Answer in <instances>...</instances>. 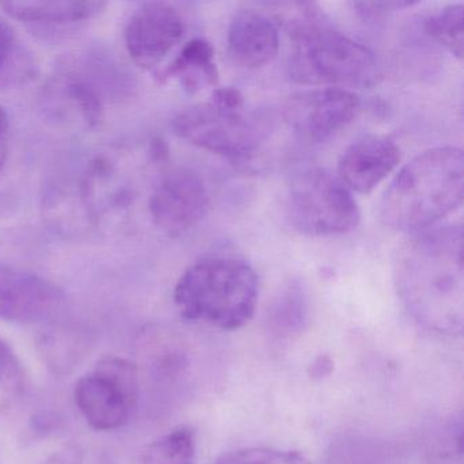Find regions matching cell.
Masks as SVG:
<instances>
[{"mask_svg":"<svg viewBox=\"0 0 464 464\" xmlns=\"http://www.w3.org/2000/svg\"><path fill=\"white\" fill-rule=\"evenodd\" d=\"M183 319L224 331L244 327L259 300V278L254 268L233 257H208L192 265L173 292Z\"/></svg>","mask_w":464,"mask_h":464,"instance_id":"obj_4","label":"cell"},{"mask_svg":"<svg viewBox=\"0 0 464 464\" xmlns=\"http://www.w3.org/2000/svg\"><path fill=\"white\" fill-rule=\"evenodd\" d=\"M293 42L289 77L303 85L371 89L382 78L374 53L336 31L314 4H276Z\"/></svg>","mask_w":464,"mask_h":464,"instance_id":"obj_2","label":"cell"},{"mask_svg":"<svg viewBox=\"0 0 464 464\" xmlns=\"http://www.w3.org/2000/svg\"><path fill=\"white\" fill-rule=\"evenodd\" d=\"M0 6L15 20L37 28L58 29L93 20L102 12V2H7Z\"/></svg>","mask_w":464,"mask_h":464,"instance_id":"obj_16","label":"cell"},{"mask_svg":"<svg viewBox=\"0 0 464 464\" xmlns=\"http://www.w3.org/2000/svg\"><path fill=\"white\" fill-rule=\"evenodd\" d=\"M39 347L45 362L55 373H67L80 360L77 338L48 333L40 338Z\"/></svg>","mask_w":464,"mask_h":464,"instance_id":"obj_24","label":"cell"},{"mask_svg":"<svg viewBox=\"0 0 464 464\" xmlns=\"http://www.w3.org/2000/svg\"><path fill=\"white\" fill-rule=\"evenodd\" d=\"M140 379L134 363L118 355H105L75 384V404L97 430H116L130 422Z\"/></svg>","mask_w":464,"mask_h":464,"instance_id":"obj_7","label":"cell"},{"mask_svg":"<svg viewBox=\"0 0 464 464\" xmlns=\"http://www.w3.org/2000/svg\"><path fill=\"white\" fill-rule=\"evenodd\" d=\"M208 203L205 179L191 168L179 167L157 184L149 200V211L159 229L178 237L206 216Z\"/></svg>","mask_w":464,"mask_h":464,"instance_id":"obj_10","label":"cell"},{"mask_svg":"<svg viewBox=\"0 0 464 464\" xmlns=\"http://www.w3.org/2000/svg\"><path fill=\"white\" fill-rule=\"evenodd\" d=\"M399 297L423 328L440 335L463 333L464 273L460 227L414 233L398 249Z\"/></svg>","mask_w":464,"mask_h":464,"instance_id":"obj_1","label":"cell"},{"mask_svg":"<svg viewBox=\"0 0 464 464\" xmlns=\"http://www.w3.org/2000/svg\"><path fill=\"white\" fill-rule=\"evenodd\" d=\"M134 363L138 374H145L156 382H173L186 373L188 354L181 339L173 331L159 325H148L135 341Z\"/></svg>","mask_w":464,"mask_h":464,"instance_id":"obj_15","label":"cell"},{"mask_svg":"<svg viewBox=\"0 0 464 464\" xmlns=\"http://www.w3.org/2000/svg\"><path fill=\"white\" fill-rule=\"evenodd\" d=\"M172 127L181 140L235 161L251 159L259 143V131L244 110H227L211 102L187 108Z\"/></svg>","mask_w":464,"mask_h":464,"instance_id":"obj_8","label":"cell"},{"mask_svg":"<svg viewBox=\"0 0 464 464\" xmlns=\"http://www.w3.org/2000/svg\"><path fill=\"white\" fill-rule=\"evenodd\" d=\"M64 293L53 282L0 262V320L34 324L55 316Z\"/></svg>","mask_w":464,"mask_h":464,"instance_id":"obj_11","label":"cell"},{"mask_svg":"<svg viewBox=\"0 0 464 464\" xmlns=\"http://www.w3.org/2000/svg\"><path fill=\"white\" fill-rule=\"evenodd\" d=\"M331 371H333V361L327 355H320L312 363L311 374L314 377L327 376V374L331 373Z\"/></svg>","mask_w":464,"mask_h":464,"instance_id":"obj_28","label":"cell"},{"mask_svg":"<svg viewBox=\"0 0 464 464\" xmlns=\"http://www.w3.org/2000/svg\"><path fill=\"white\" fill-rule=\"evenodd\" d=\"M216 464H311L298 450L249 447L230 450L217 459Z\"/></svg>","mask_w":464,"mask_h":464,"instance_id":"obj_23","label":"cell"},{"mask_svg":"<svg viewBox=\"0 0 464 464\" xmlns=\"http://www.w3.org/2000/svg\"><path fill=\"white\" fill-rule=\"evenodd\" d=\"M278 50V28L271 18L252 9L236 13L227 31V53L233 63L257 69L270 63Z\"/></svg>","mask_w":464,"mask_h":464,"instance_id":"obj_14","label":"cell"},{"mask_svg":"<svg viewBox=\"0 0 464 464\" xmlns=\"http://www.w3.org/2000/svg\"><path fill=\"white\" fill-rule=\"evenodd\" d=\"M25 372L13 347L0 339V412L12 409L25 392Z\"/></svg>","mask_w":464,"mask_h":464,"instance_id":"obj_22","label":"cell"},{"mask_svg":"<svg viewBox=\"0 0 464 464\" xmlns=\"http://www.w3.org/2000/svg\"><path fill=\"white\" fill-rule=\"evenodd\" d=\"M7 151H9V118L4 108L0 107V168L4 167L6 161Z\"/></svg>","mask_w":464,"mask_h":464,"instance_id":"obj_26","label":"cell"},{"mask_svg":"<svg viewBox=\"0 0 464 464\" xmlns=\"http://www.w3.org/2000/svg\"><path fill=\"white\" fill-rule=\"evenodd\" d=\"M463 4L450 5L425 21V31L456 58H463Z\"/></svg>","mask_w":464,"mask_h":464,"instance_id":"obj_21","label":"cell"},{"mask_svg":"<svg viewBox=\"0 0 464 464\" xmlns=\"http://www.w3.org/2000/svg\"><path fill=\"white\" fill-rule=\"evenodd\" d=\"M34 74V59L12 26L0 17V86L18 85Z\"/></svg>","mask_w":464,"mask_h":464,"instance_id":"obj_19","label":"cell"},{"mask_svg":"<svg viewBox=\"0 0 464 464\" xmlns=\"http://www.w3.org/2000/svg\"><path fill=\"white\" fill-rule=\"evenodd\" d=\"M121 72L99 55H83L63 64L45 89V110L58 121L92 129L99 124L104 102L121 86Z\"/></svg>","mask_w":464,"mask_h":464,"instance_id":"obj_6","label":"cell"},{"mask_svg":"<svg viewBox=\"0 0 464 464\" xmlns=\"http://www.w3.org/2000/svg\"><path fill=\"white\" fill-rule=\"evenodd\" d=\"M308 304L304 287L292 282L274 301L268 314L271 328L279 335L300 333L306 323Z\"/></svg>","mask_w":464,"mask_h":464,"instance_id":"obj_20","label":"cell"},{"mask_svg":"<svg viewBox=\"0 0 464 464\" xmlns=\"http://www.w3.org/2000/svg\"><path fill=\"white\" fill-rule=\"evenodd\" d=\"M360 107V97L349 89H314L289 97L284 118L301 140L323 143L346 127Z\"/></svg>","mask_w":464,"mask_h":464,"instance_id":"obj_9","label":"cell"},{"mask_svg":"<svg viewBox=\"0 0 464 464\" xmlns=\"http://www.w3.org/2000/svg\"><path fill=\"white\" fill-rule=\"evenodd\" d=\"M48 464H81V453L77 448L67 447L51 458Z\"/></svg>","mask_w":464,"mask_h":464,"instance_id":"obj_27","label":"cell"},{"mask_svg":"<svg viewBox=\"0 0 464 464\" xmlns=\"http://www.w3.org/2000/svg\"><path fill=\"white\" fill-rule=\"evenodd\" d=\"M210 102L227 110H244L243 93L233 86L214 89Z\"/></svg>","mask_w":464,"mask_h":464,"instance_id":"obj_25","label":"cell"},{"mask_svg":"<svg viewBox=\"0 0 464 464\" xmlns=\"http://www.w3.org/2000/svg\"><path fill=\"white\" fill-rule=\"evenodd\" d=\"M197 433L179 426L151 441L142 452V464H192L197 456Z\"/></svg>","mask_w":464,"mask_h":464,"instance_id":"obj_18","label":"cell"},{"mask_svg":"<svg viewBox=\"0 0 464 464\" xmlns=\"http://www.w3.org/2000/svg\"><path fill=\"white\" fill-rule=\"evenodd\" d=\"M463 150L440 146L404 165L380 200V218L391 229L420 233L452 214L463 202Z\"/></svg>","mask_w":464,"mask_h":464,"instance_id":"obj_3","label":"cell"},{"mask_svg":"<svg viewBox=\"0 0 464 464\" xmlns=\"http://www.w3.org/2000/svg\"><path fill=\"white\" fill-rule=\"evenodd\" d=\"M286 210L292 227L311 237L346 235L361 218L352 191L322 168H308L293 178Z\"/></svg>","mask_w":464,"mask_h":464,"instance_id":"obj_5","label":"cell"},{"mask_svg":"<svg viewBox=\"0 0 464 464\" xmlns=\"http://www.w3.org/2000/svg\"><path fill=\"white\" fill-rule=\"evenodd\" d=\"M164 77L178 81L188 93L216 88L219 74L213 45L205 39L189 40L165 70Z\"/></svg>","mask_w":464,"mask_h":464,"instance_id":"obj_17","label":"cell"},{"mask_svg":"<svg viewBox=\"0 0 464 464\" xmlns=\"http://www.w3.org/2000/svg\"><path fill=\"white\" fill-rule=\"evenodd\" d=\"M184 34V21L178 9L168 4H145L135 10L126 26L130 58L142 69L162 63Z\"/></svg>","mask_w":464,"mask_h":464,"instance_id":"obj_12","label":"cell"},{"mask_svg":"<svg viewBox=\"0 0 464 464\" xmlns=\"http://www.w3.org/2000/svg\"><path fill=\"white\" fill-rule=\"evenodd\" d=\"M401 162V149L385 135L368 134L355 140L342 154L338 178L350 191L369 194Z\"/></svg>","mask_w":464,"mask_h":464,"instance_id":"obj_13","label":"cell"}]
</instances>
